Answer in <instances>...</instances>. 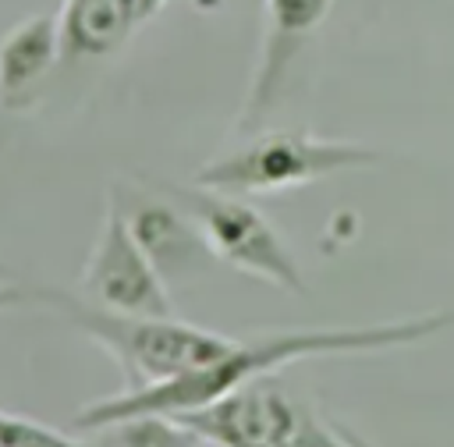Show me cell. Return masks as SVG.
<instances>
[{"instance_id":"cell-1","label":"cell","mask_w":454,"mask_h":447,"mask_svg":"<svg viewBox=\"0 0 454 447\" xmlns=\"http://www.w3.org/2000/svg\"><path fill=\"white\" fill-rule=\"evenodd\" d=\"M454 326V312H422V316H397L383 323H362V326H316V330H273L259 337L238 341L220 362H209L195 372L153 383V387H128L121 394L89 401L71 426L96 433L103 426L138 419V415H177L192 412L199 404L216 401L220 394L273 376L277 369L305 358H333V355H372V351H394L408 344H426L436 333Z\"/></svg>"},{"instance_id":"cell-2","label":"cell","mask_w":454,"mask_h":447,"mask_svg":"<svg viewBox=\"0 0 454 447\" xmlns=\"http://www.w3.org/2000/svg\"><path fill=\"white\" fill-rule=\"evenodd\" d=\"M32 305L50 309L96 348H103L128 376V387H153L209 362H220L238 337L184 323L177 316H124L67 294L60 287H32Z\"/></svg>"},{"instance_id":"cell-9","label":"cell","mask_w":454,"mask_h":447,"mask_svg":"<svg viewBox=\"0 0 454 447\" xmlns=\"http://www.w3.org/2000/svg\"><path fill=\"white\" fill-rule=\"evenodd\" d=\"M64 60L57 14H28L0 39V117L28 110L50 71Z\"/></svg>"},{"instance_id":"cell-3","label":"cell","mask_w":454,"mask_h":447,"mask_svg":"<svg viewBox=\"0 0 454 447\" xmlns=\"http://www.w3.org/2000/svg\"><path fill=\"white\" fill-rule=\"evenodd\" d=\"M383 163V153L351 142V138H326L305 128H277V131H252L241 145L206 160L195 170V184L231 195H277L291 188H305L323 177H337L348 170H369Z\"/></svg>"},{"instance_id":"cell-8","label":"cell","mask_w":454,"mask_h":447,"mask_svg":"<svg viewBox=\"0 0 454 447\" xmlns=\"http://www.w3.org/2000/svg\"><path fill=\"white\" fill-rule=\"evenodd\" d=\"M110 192L117 195L138 245L145 248V255L156 263V270L163 273V280L174 284H195L199 277H206V270L216 263L213 252L206 248L199 227L192 224V216L170 199V192L160 184L163 195L156 192H135L124 188L121 181L110 184Z\"/></svg>"},{"instance_id":"cell-5","label":"cell","mask_w":454,"mask_h":447,"mask_svg":"<svg viewBox=\"0 0 454 447\" xmlns=\"http://www.w3.org/2000/svg\"><path fill=\"white\" fill-rule=\"evenodd\" d=\"M82 298L124 312V316H177L170 284L156 270V263L138 245L121 202L114 192H106V209L96 231V241L82 263L78 277Z\"/></svg>"},{"instance_id":"cell-12","label":"cell","mask_w":454,"mask_h":447,"mask_svg":"<svg viewBox=\"0 0 454 447\" xmlns=\"http://www.w3.org/2000/svg\"><path fill=\"white\" fill-rule=\"evenodd\" d=\"M280 447H376L372 440H365L362 433L340 426L337 419L330 415H319L305 404H298Z\"/></svg>"},{"instance_id":"cell-4","label":"cell","mask_w":454,"mask_h":447,"mask_svg":"<svg viewBox=\"0 0 454 447\" xmlns=\"http://www.w3.org/2000/svg\"><path fill=\"white\" fill-rule=\"evenodd\" d=\"M170 199L192 216L199 227L206 248L213 252L216 263L255 277L284 294H309L305 277L280 238V231L245 199L231 192H213L202 184H163Z\"/></svg>"},{"instance_id":"cell-10","label":"cell","mask_w":454,"mask_h":447,"mask_svg":"<svg viewBox=\"0 0 454 447\" xmlns=\"http://www.w3.org/2000/svg\"><path fill=\"white\" fill-rule=\"evenodd\" d=\"M138 21V0H64L57 11L60 53L64 60H110Z\"/></svg>"},{"instance_id":"cell-6","label":"cell","mask_w":454,"mask_h":447,"mask_svg":"<svg viewBox=\"0 0 454 447\" xmlns=\"http://www.w3.org/2000/svg\"><path fill=\"white\" fill-rule=\"evenodd\" d=\"M337 0H262V25H259V53L252 64L248 92L238 114V131H259L270 110L280 103L284 85L301 57L305 43L319 32L330 18Z\"/></svg>"},{"instance_id":"cell-7","label":"cell","mask_w":454,"mask_h":447,"mask_svg":"<svg viewBox=\"0 0 454 447\" xmlns=\"http://www.w3.org/2000/svg\"><path fill=\"white\" fill-rule=\"evenodd\" d=\"M294 412L298 404L273 383V376H259L170 419L202 436L209 447H280Z\"/></svg>"},{"instance_id":"cell-11","label":"cell","mask_w":454,"mask_h":447,"mask_svg":"<svg viewBox=\"0 0 454 447\" xmlns=\"http://www.w3.org/2000/svg\"><path fill=\"white\" fill-rule=\"evenodd\" d=\"M99 447H209L202 436L184 429L170 415H138L96 429Z\"/></svg>"},{"instance_id":"cell-13","label":"cell","mask_w":454,"mask_h":447,"mask_svg":"<svg viewBox=\"0 0 454 447\" xmlns=\"http://www.w3.org/2000/svg\"><path fill=\"white\" fill-rule=\"evenodd\" d=\"M163 4H167V0H138V14H142V21L153 18V14H160Z\"/></svg>"}]
</instances>
